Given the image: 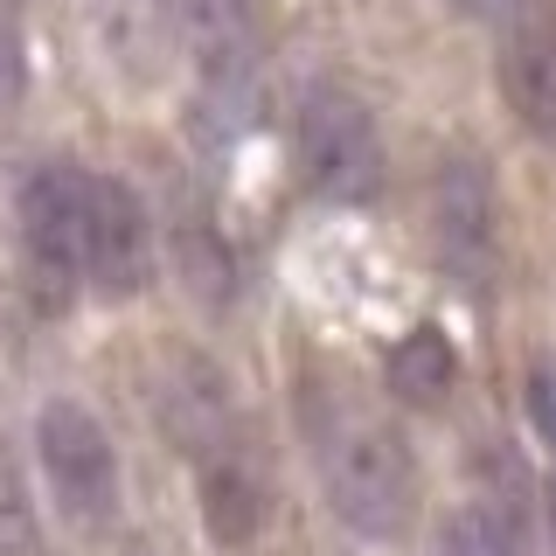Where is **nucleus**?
Masks as SVG:
<instances>
[{"mask_svg": "<svg viewBox=\"0 0 556 556\" xmlns=\"http://www.w3.org/2000/svg\"><path fill=\"white\" fill-rule=\"evenodd\" d=\"M313 445H320L327 501H334V515L348 529L369 535V543L404 535V521L417 508V466H410V445L396 439L382 417L334 404L313 425Z\"/></svg>", "mask_w": 556, "mask_h": 556, "instance_id": "nucleus-1", "label": "nucleus"}, {"mask_svg": "<svg viewBox=\"0 0 556 556\" xmlns=\"http://www.w3.org/2000/svg\"><path fill=\"white\" fill-rule=\"evenodd\" d=\"M35 466L70 529H104L118 515V445L77 396H49L35 410Z\"/></svg>", "mask_w": 556, "mask_h": 556, "instance_id": "nucleus-2", "label": "nucleus"}, {"mask_svg": "<svg viewBox=\"0 0 556 556\" xmlns=\"http://www.w3.org/2000/svg\"><path fill=\"white\" fill-rule=\"evenodd\" d=\"M292 153H300V181L327 202H369L382 188V139L369 104L341 84H313L292 118Z\"/></svg>", "mask_w": 556, "mask_h": 556, "instance_id": "nucleus-3", "label": "nucleus"}, {"mask_svg": "<svg viewBox=\"0 0 556 556\" xmlns=\"http://www.w3.org/2000/svg\"><path fill=\"white\" fill-rule=\"evenodd\" d=\"M91 195L98 174H84L77 161H35L22 174V195H14V223H22V251L35 278L49 292H63L84 278V243H91Z\"/></svg>", "mask_w": 556, "mask_h": 556, "instance_id": "nucleus-4", "label": "nucleus"}, {"mask_svg": "<svg viewBox=\"0 0 556 556\" xmlns=\"http://www.w3.org/2000/svg\"><path fill=\"white\" fill-rule=\"evenodd\" d=\"M431 251L459 286H486L501 257V223H494V181L473 153H452L431 181Z\"/></svg>", "mask_w": 556, "mask_h": 556, "instance_id": "nucleus-5", "label": "nucleus"}, {"mask_svg": "<svg viewBox=\"0 0 556 556\" xmlns=\"http://www.w3.org/2000/svg\"><path fill=\"white\" fill-rule=\"evenodd\" d=\"M84 278L104 300H139L153 278V216L132 181H98L91 195V243H84Z\"/></svg>", "mask_w": 556, "mask_h": 556, "instance_id": "nucleus-6", "label": "nucleus"}, {"mask_svg": "<svg viewBox=\"0 0 556 556\" xmlns=\"http://www.w3.org/2000/svg\"><path fill=\"white\" fill-rule=\"evenodd\" d=\"M161 417H167V431L195 452L202 466L223 459V452H237V439H230V390H223V376L202 369V362H181V369L167 376Z\"/></svg>", "mask_w": 556, "mask_h": 556, "instance_id": "nucleus-7", "label": "nucleus"}, {"mask_svg": "<svg viewBox=\"0 0 556 556\" xmlns=\"http://www.w3.org/2000/svg\"><path fill=\"white\" fill-rule=\"evenodd\" d=\"M202 515L223 549H243L265 529V480H257V466L243 452H223V459L202 466Z\"/></svg>", "mask_w": 556, "mask_h": 556, "instance_id": "nucleus-8", "label": "nucleus"}, {"mask_svg": "<svg viewBox=\"0 0 556 556\" xmlns=\"http://www.w3.org/2000/svg\"><path fill=\"white\" fill-rule=\"evenodd\" d=\"M174 28H181V42L208 63H243L257 56V35H251V8L243 0H167Z\"/></svg>", "mask_w": 556, "mask_h": 556, "instance_id": "nucleus-9", "label": "nucleus"}, {"mask_svg": "<svg viewBox=\"0 0 556 556\" xmlns=\"http://www.w3.org/2000/svg\"><path fill=\"white\" fill-rule=\"evenodd\" d=\"M452 382H459V355H452V341L439 327H417V334H404L390 348V390L404 396V404L431 410V404L452 396Z\"/></svg>", "mask_w": 556, "mask_h": 556, "instance_id": "nucleus-10", "label": "nucleus"}, {"mask_svg": "<svg viewBox=\"0 0 556 556\" xmlns=\"http://www.w3.org/2000/svg\"><path fill=\"white\" fill-rule=\"evenodd\" d=\"M431 556H521V529H508L494 508H459L445 515Z\"/></svg>", "mask_w": 556, "mask_h": 556, "instance_id": "nucleus-11", "label": "nucleus"}, {"mask_svg": "<svg viewBox=\"0 0 556 556\" xmlns=\"http://www.w3.org/2000/svg\"><path fill=\"white\" fill-rule=\"evenodd\" d=\"M181 265H188L202 300H230V251L208 230H181Z\"/></svg>", "mask_w": 556, "mask_h": 556, "instance_id": "nucleus-12", "label": "nucleus"}, {"mask_svg": "<svg viewBox=\"0 0 556 556\" xmlns=\"http://www.w3.org/2000/svg\"><path fill=\"white\" fill-rule=\"evenodd\" d=\"M22 98H28V49L14 35V22L0 14V126L22 112Z\"/></svg>", "mask_w": 556, "mask_h": 556, "instance_id": "nucleus-13", "label": "nucleus"}, {"mask_svg": "<svg viewBox=\"0 0 556 556\" xmlns=\"http://www.w3.org/2000/svg\"><path fill=\"white\" fill-rule=\"evenodd\" d=\"M529 417H535V431L556 445V355H543L529 369Z\"/></svg>", "mask_w": 556, "mask_h": 556, "instance_id": "nucleus-14", "label": "nucleus"}, {"mask_svg": "<svg viewBox=\"0 0 556 556\" xmlns=\"http://www.w3.org/2000/svg\"><path fill=\"white\" fill-rule=\"evenodd\" d=\"M466 8H473V14H501V8H508V0H466Z\"/></svg>", "mask_w": 556, "mask_h": 556, "instance_id": "nucleus-15", "label": "nucleus"}, {"mask_svg": "<svg viewBox=\"0 0 556 556\" xmlns=\"http://www.w3.org/2000/svg\"><path fill=\"white\" fill-rule=\"evenodd\" d=\"M549 529H556V486H549Z\"/></svg>", "mask_w": 556, "mask_h": 556, "instance_id": "nucleus-16", "label": "nucleus"}, {"mask_svg": "<svg viewBox=\"0 0 556 556\" xmlns=\"http://www.w3.org/2000/svg\"><path fill=\"white\" fill-rule=\"evenodd\" d=\"M0 8H22V0H0Z\"/></svg>", "mask_w": 556, "mask_h": 556, "instance_id": "nucleus-17", "label": "nucleus"}]
</instances>
